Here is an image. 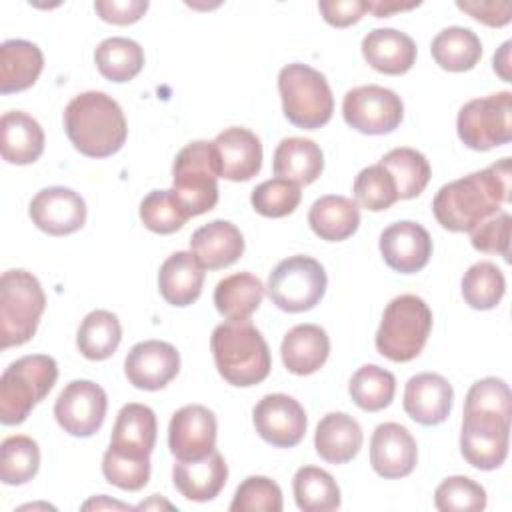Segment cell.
<instances>
[{
  "label": "cell",
  "mask_w": 512,
  "mask_h": 512,
  "mask_svg": "<svg viewBox=\"0 0 512 512\" xmlns=\"http://www.w3.org/2000/svg\"><path fill=\"white\" fill-rule=\"evenodd\" d=\"M216 416L200 404L176 410L168 426V446L176 460H198L216 450Z\"/></svg>",
  "instance_id": "9a60e30c"
},
{
  "label": "cell",
  "mask_w": 512,
  "mask_h": 512,
  "mask_svg": "<svg viewBox=\"0 0 512 512\" xmlns=\"http://www.w3.org/2000/svg\"><path fill=\"white\" fill-rule=\"evenodd\" d=\"M418 460L414 436L398 422L376 426L370 440V464L382 478L394 480L408 476Z\"/></svg>",
  "instance_id": "d6986e66"
},
{
  "label": "cell",
  "mask_w": 512,
  "mask_h": 512,
  "mask_svg": "<svg viewBox=\"0 0 512 512\" xmlns=\"http://www.w3.org/2000/svg\"><path fill=\"white\" fill-rule=\"evenodd\" d=\"M464 412H484L512 418V396L508 384L494 376L474 382L466 394Z\"/></svg>",
  "instance_id": "c3c4849f"
},
{
  "label": "cell",
  "mask_w": 512,
  "mask_h": 512,
  "mask_svg": "<svg viewBox=\"0 0 512 512\" xmlns=\"http://www.w3.org/2000/svg\"><path fill=\"white\" fill-rule=\"evenodd\" d=\"M94 62L104 78L112 82H128L140 74L144 66V50L130 38L112 36L96 46Z\"/></svg>",
  "instance_id": "8d00e7d4"
},
{
  "label": "cell",
  "mask_w": 512,
  "mask_h": 512,
  "mask_svg": "<svg viewBox=\"0 0 512 512\" xmlns=\"http://www.w3.org/2000/svg\"><path fill=\"white\" fill-rule=\"evenodd\" d=\"M272 168L278 178L308 186L322 174L324 154L314 140L290 136L276 146Z\"/></svg>",
  "instance_id": "f546056e"
},
{
  "label": "cell",
  "mask_w": 512,
  "mask_h": 512,
  "mask_svg": "<svg viewBox=\"0 0 512 512\" xmlns=\"http://www.w3.org/2000/svg\"><path fill=\"white\" fill-rule=\"evenodd\" d=\"M318 10L322 12L324 20L330 26L346 28L350 24H356L368 12V2H364V0H322V2H318Z\"/></svg>",
  "instance_id": "816d5d0a"
},
{
  "label": "cell",
  "mask_w": 512,
  "mask_h": 512,
  "mask_svg": "<svg viewBox=\"0 0 512 512\" xmlns=\"http://www.w3.org/2000/svg\"><path fill=\"white\" fill-rule=\"evenodd\" d=\"M430 52L440 68L448 72H466L478 64L482 42L470 28L450 26L434 36Z\"/></svg>",
  "instance_id": "836d02e7"
},
{
  "label": "cell",
  "mask_w": 512,
  "mask_h": 512,
  "mask_svg": "<svg viewBox=\"0 0 512 512\" xmlns=\"http://www.w3.org/2000/svg\"><path fill=\"white\" fill-rule=\"evenodd\" d=\"M180 370L178 350L162 340H144L130 348L124 360V374L134 388L160 390Z\"/></svg>",
  "instance_id": "e0dca14e"
},
{
  "label": "cell",
  "mask_w": 512,
  "mask_h": 512,
  "mask_svg": "<svg viewBox=\"0 0 512 512\" xmlns=\"http://www.w3.org/2000/svg\"><path fill=\"white\" fill-rule=\"evenodd\" d=\"M354 198L370 212L388 210L398 200L394 178L380 162L366 166L354 178Z\"/></svg>",
  "instance_id": "7bdbcfd3"
},
{
  "label": "cell",
  "mask_w": 512,
  "mask_h": 512,
  "mask_svg": "<svg viewBox=\"0 0 512 512\" xmlns=\"http://www.w3.org/2000/svg\"><path fill=\"white\" fill-rule=\"evenodd\" d=\"M218 176L220 166L212 142L196 140L176 154L172 164V190L190 218L216 206Z\"/></svg>",
  "instance_id": "ba28073f"
},
{
  "label": "cell",
  "mask_w": 512,
  "mask_h": 512,
  "mask_svg": "<svg viewBox=\"0 0 512 512\" xmlns=\"http://www.w3.org/2000/svg\"><path fill=\"white\" fill-rule=\"evenodd\" d=\"M0 152L10 164H32L44 152V130L36 118L22 110L4 112L0 118Z\"/></svg>",
  "instance_id": "484cf974"
},
{
  "label": "cell",
  "mask_w": 512,
  "mask_h": 512,
  "mask_svg": "<svg viewBox=\"0 0 512 512\" xmlns=\"http://www.w3.org/2000/svg\"><path fill=\"white\" fill-rule=\"evenodd\" d=\"M434 504L442 512H480L486 508V490L468 476H450L438 484Z\"/></svg>",
  "instance_id": "7dc6e473"
},
{
  "label": "cell",
  "mask_w": 512,
  "mask_h": 512,
  "mask_svg": "<svg viewBox=\"0 0 512 512\" xmlns=\"http://www.w3.org/2000/svg\"><path fill=\"white\" fill-rule=\"evenodd\" d=\"M362 56L374 70L398 76L416 62V44L396 28H374L362 40Z\"/></svg>",
  "instance_id": "cb8c5ba5"
},
{
  "label": "cell",
  "mask_w": 512,
  "mask_h": 512,
  "mask_svg": "<svg viewBox=\"0 0 512 512\" xmlns=\"http://www.w3.org/2000/svg\"><path fill=\"white\" fill-rule=\"evenodd\" d=\"M296 506L304 512H330L340 508V488L332 474L318 466H302L292 478Z\"/></svg>",
  "instance_id": "d590c367"
},
{
  "label": "cell",
  "mask_w": 512,
  "mask_h": 512,
  "mask_svg": "<svg viewBox=\"0 0 512 512\" xmlns=\"http://www.w3.org/2000/svg\"><path fill=\"white\" fill-rule=\"evenodd\" d=\"M122 340V326L118 316L108 310H92L80 322L76 346L88 360L110 358Z\"/></svg>",
  "instance_id": "e575fe53"
},
{
  "label": "cell",
  "mask_w": 512,
  "mask_h": 512,
  "mask_svg": "<svg viewBox=\"0 0 512 512\" xmlns=\"http://www.w3.org/2000/svg\"><path fill=\"white\" fill-rule=\"evenodd\" d=\"M314 448L322 460L346 464L362 448V428L350 414L330 412L316 426Z\"/></svg>",
  "instance_id": "83f0119b"
},
{
  "label": "cell",
  "mask_w": 512,
  "mask_h": 512,
  "mask_svg": "<svg viewBox=\"0 0 512 512\" xmlns=\"http://www.w3.org/2000/svg\"><path fill=\"white\" fill-rule=\"evenodd\" d=\"M312 232L328 242L350 238L360 224V210L352 198L340 194L320 196L308 210Z\"/></svg>",
  "instance_id": "1f68e13d"
},
{
  "label": "cell",
  "mask_w": 512,
  "mask_h": 512,
  "mask_svg": "<svg viewBox=\"0 0 512 512\" xmlns=\"http://www.w3.org/2000/svg\"><path fill=\"white\" fill-rule=\"evenodd\" d=\"M510 46L512 42H504L500 50L494 54V70L500 74L502 80L510 82Z\"/></svg>",
  "instance_id": "11a10c76"
},
{
  "label": "cell",
  "mask_w": 512,
  "mask_h": 512,
  "mask_svg": "<svg viewBox=\"0 0 512 512\" xmlns=\"http://www.w3.org/2000/svg\"><path fill=\"white\" fill-rule=\"evenodd\" d=\"M190 252L204 270H220L234 264L244 252L242 232L228 220H212L190 236Z\"/></svg>",
  "instance_id": "603a6c76"
},
{
  "label": "cell",
  "mask_w": 512,
  "mask_h": 512,
  "mask_svg": "<svg viewBox=\"0 0 512 512\" xmlns=\"http://www.w3.org/2000/svg\"><path fill=\"white\" fill-rule=\"evenodd\" d=\"M94 10L104 22L126 26V24L138 22L146 14L148 2L146 0H96Z\"/></svg>",
  "instance_id": "f907efd6"
},
{
  "label": "cell",
  "mask_w": 512,
  "mask_h": 512,
  "mask_svg": "<svg viewBox=\"0 0 512 512\" xmlns=\"http://www.w3.org/2000/svg\"><path fill=\"white\" fill-rule=\"evenodd\" d=\"M264 298V284L250 272H236L214 288V306L226 320H248Z\"/></svg>",
  "instance_id": "d6a6232c"
},
{
  "label": "cell",
  "mask_w": 512,
  "mask_h": 512,
  "mask_svg": "<svg viewBox=\"0 0 512 512\" xmlns=\"http://www.w3.org/2000/svg\"><path fill=\"white\" fill-rule=\"evenodd\" d=\"M228 478V466L218 450L198 460H176L172 480L176 490L192 502H208L220 494Z\"/></svg>",
  "instance_id": "7402d4cb"
},
{
  "label": "cell",
  "mask_w": 512,
  "mask_h": 512,
  "mask_svg": "<svg viewBox=\"0 0 512 512\" xmlns=\"http://www.w3.org/2000/svg\"><path fill=\"white\" fill-rule=\"evenodd\" d=\"M510 446V418L464 412L460 432V452L478 470H496L504 464Z\"/></svg>",
  "instance_id": "7c38bea8"
},
{
  "label": "cell",
  "mask_w": 512,
  "mask_h": 512,
  "mask_svg": "<svg viewBox=\"0 0 512 512\" xmlns=\"http://www.w3.org/2000/svg\"><path fill=\"white\" fill-rule=\"evenodd\" d=\"M156 414L150 406L130 402L116 416L110 446L134 456H150L156 444Z\"/></svg>",
  "instance_id": "f1b7e54d"
},
{
  "label": "cell",
  "mask_w": 512,
  "mask_h": 512,
  "mask_svg": "<svg viewBox=\"0 0 512 512\" xmlns=\"http://www.w3.org/2000/svg\"><path fill=\"white\" fill-rule=\"evenodd\" d=\"M278 92L284 116L298 128L316 130L332 118L334 96L328 80L308 64L284 66L278 74Z\"/></svg>",
  "instance_id": "52a82bcc"
},
{
  "label": "cell",
  "mask_w": 512,
  "mask_h": 512,
  "mask_svg": "<svg viewBox=\"0 0 512 512\" xmlns=\"http://www.w3.org/2000/svg\"><path fill=\"white\" fill-rule=\"evenodd\" d=\"M432 330V312L416 294L392 298L376 332V350L392 362L414 360Z\"/></svg>",
  "instance_id": "5b68a950"
},
{
  "label": "cell",
  "mask_w": 512,
  "mask_h": 512,
  "mask_svg": "<svg viewBox=\"0 0 512 512\" xmlns=\"http://www.w3.org/2000/svg\"><path fill=\"white\" fill-rule=\"evenodd\" d=\"M282 362L296 376L314 374L330 354V338L318 324H298L290 328L280 346Z\"/></svg>",
  "instance_id": "d4e9b609"
},
{
  "label": "cell",
  "mask_w": 512,
  "mask_h": 512,
  "mask_svg": "<svg viewBox=\"0 0 512 512\" xmlns=\"http://www.w3.org/2000/svg\"><path fill=\"white\" fill-rule=\"evenodd\" d=\"M92 506H96V508H100V506H108V508H128L126 504H120V502H114V500L110 502V500H104V498H102V504H100V502H96V500H90V502H86V504H84V508H86V510H88V508H92Z\"/></svg>",
  "instance_id": "9f6ffc18"
},
{
  "label": "cell",
  "mask_w": 512,
  "mask_h": 512,
  "mask_svg": "<svg viewBox=\"0 0 512 512\" xmlns=\"http://www.w3.org/2000/svg\"><path fill=\"white\" fill-rule=\"evenodd\" d=\"M470 242L476 250L486 254L510 256V214L496 212L490 218L482 220L476 228L470 230Z\"/></svg>",
  "instance_id": "681fc988"
},
{
  "label": "cell",
  "mask_w": 512,
  "mask_h": 512,
  "mask_svg": "<svg viewBox=\"0 0 512 512\" xmlns=\"http://www.w3.org/2000/svg\"><path fill=\"white\" fill-rule=\"evenodd\" d=\"M380 252L392 270L414 274L428 264L432 256V238L424 226L412 220H400L382 230Z\"/></svg>",
  "instance_id": "ac0fdd59"
},
{
  "label": "cell",
  "mask_w": 512,
  "mask_h": 512,
  "mask_svg": "<svg viewBox=\"0 0 512 512\" xmlns=\"http://www.w3.org/2000/svg\"><path fill=\"white\" fill-rule=\"evenodd\" d=\"M420 6V2H396V0H376V2H368V12H372L376 18H386L394 12H402V10H412Z\"/></svg>",
  "instance_id": "db71d44e"
},
{
  "label": "cell",
  "mask_w": 512,
  "mask_h": 512,
  "mask_svg": "<svg viewBox=\"0 0 512 512\" xmlns=\"http://www.w3.org/2000/svg\"><path fill=\"white\" fill-rule=\"evenodd\" d=\"M28 214L42 232L50 236H66L84 226L86 202L72 188L48 186L30 200Z\"/></svg>",
  "instance_id": "2e32d148"
},
{
  "label": "cell",
  "mask_w": 512,
  "mask_h": 512,
  "mask_svg": "<svg viewBox=\"0 0 512 512\" xmlns=\"http://www.w3.org/2000/svg\"><path fill=\"white\" fill-rule=\"evenodd\" d=\"M188 218L174 190H152L140 202V220L150 232L172 234L180 230Z\"/></svg>",
  "instance_id": "b9f144b4"
},
{
  "label": "cell",
  "mask_w": 512,
  "mask_h": 512,
  "mask_svg": "<svg viewBox=\"0 0 512 512\" xmlns=\"http://www.w3.org/2000/svg\"><path fill=\"white\" fill-rule=\"evenodd\" d=\"M300 200V186L278 176L258 184L250 196L252 208L266 218H282L292 214L298 208Z\"/></svg>",
  "instance_id": "f6af8a7d"
},
{
  "label": "cell",
  "mask_w": 512,
  "mask_h": 512,
  "mask_svg": "<svg viewBox=\"0 0 512 512\" xmlns=\"http://www.w3.org/2000/svg\"><path fill=\"white\" fill-rule=\"evenodd\" d=\"M326 272L310 256H290L280 260L268 276V296L284 312H306L314 308L326 292Z\"/></svg>",
  "instance_id": "9c48e42d"
},
{
  "label": "cell",
  "mask_w": 512,
  "mask_h": 512,
  "mask_svg": "<svg viewBox=\"0 0 512 512\" xmlns=\"http://www.w3.org/2000/svg\"><path fill=\"white\" fill-rule=\"evenodd\" d=\"M58 378L52 356L30 354L14 360L0 378V420L6 426L22 424L32 408L48 396Z\"/></svg>",
  "instance_id": "277c9868"
},
{
  "label": "cell",
  "mask_w": 512,
  "mask_h": 512,
  "mask_svg": "<svg viewBox=\"0 0 512 512\" xmlns=\"http://www.w3.org/2000/svg\"><path fill=\"white\" fill-rule=\"evenodd\" d=\"M504 290V274L494 262H476L462 276V298L474 310H490L498 306Z\"/></svg>",
  "instance_id": "60d3db41"
},
{
  "label": "cell",
  "mask_w": 512,
  "mask_h": 512,
  "mask_svg": "<svg viewBox=\"0 0 512 512\" xmlns=\"http://www.w3.org/2000/svg\"><path fill=\"white\" fill-rule=\"evenodd\" d=\"M204 268L192 252L170 254L158 272V288L162 298L172 306H190L202 294Z\"/></svg>",
  "instance_id": "4316f807"
},
{
  "label": "cell",
  "mask_w": 512,
  "mask_h": 512,
  "mask_svg": "<svg viewBox=\"0 0 512 512\" xmlns=\"http://www.w3.org/2000/svg\"><path fill=\"white\" fill-rule=\"evenodd\" d=\"M64 128L74 148L88 158L116 154L128 136L120 104L98 90L82 92L68 102L64 110Z\"/></svg>",
  "instance_id": "7a4b0ae2"
},
{
  "label": "cell",
  "mask_w": 512,
  "mask_h": 512,
  "mask_svg": "<svg viewBox=\"0 0 512 512\" xmlns=\"http://www.w3.org/2000/svg\"><path fill=\"white\" fill-rule=\"evenodd\" d=\"M458 138L472 150L486 152L512 140V94L508 90L466 102L456 120Z\"/></svg>",
  "instance_id": "30bf717a"
},
{
  "label": "cell",
  "mask_w": 512,
  "mask_h": 512,
  "mask_svg": "<svg viewBox=\"0 0 512 512\" xmlns=\"http://www.w3.org/2000/svg\"><path fill=\"white\" fill-rule=\"evenodd\" d=\"M348 392L358 408L378 412L390 406L396 392V378L392 372L376 364H364L352 374Z\"/></svg>",
  "instance_id": "f35d334b"
},
{
  "label": "cell",
  "mask_w": 512,
  "mask_h": 512,
  "mask_svg": "<svg viewBox=\"0 0 512 512\" xmlns=\"http://www.w3.org/2000/svg\"><path fill=\"white\" fill-rule=\"evenodd\" d=\"M102 474L120 490L136 492L150 480V456H134L108 446L102 456Z\"/></svg>",
  "instance_id": "ee69618b"
},
{
  "label": "cell",
  "mask_w": 512,
  "mask_h": 512,
  "mask_svg": "<svg viewBox=\"0 0 512 512\" xmlns=\"http://www.w3.org/2000/svg\"><path fill=\"white\" fill-rule=\"evenodd\" d=\"M342 116L350 128L362 134L378 136L400 126L404 104L394 90L368 84L346 92L342 100Z\"/></svg>",
  "instance_id": "8fae6325"
},
{
  "label": "cell",
  "mask_w": 512,
  "mask_h": 512,
  "mask_svg": "<svg viewBox=\"0 0 512 512\" xmlns=\"http://www.w3.org/2000/svg\"><path fill=\"white\" fill-rule=\"evenodd\" d=\"M452 400L450 382L434 372L412 376L404 388V412L422 426L442 424L450 416Z\"/></svg>",
  "instance_id": "ffe728a7"
},
{
  "label": "cell",
  "mask_w": 512,
  "mask_h": 512,
  "mask_svg": "<svg viewBox=\"0 0 512 512\" xmlns=\"http://www.w3.org/2000/svg\"><path fill=\"white\" fill-rule=\"evenodd\" d=\"M44 68L42 50L28 40L12 38L0 44V92L12 94L30 88Z\"/></svg>",
  "instance_id": "4dcf8cb0"
},
{
  "label": "cell",
  "mask_w": 512,
  "mask_h": 512,
  "mask_svg": "<svg viewBox=\"0 0 512 512\" xmlns=\"http://www.w3.org/2000/svg\"><path fill=\"white\" fill-rule=\"evenodd\" d=\"M252 422L258 436L276 446L292 448L302 442L308 418L298 400L288 394H266L252 410Z\"/></svg>",
  "instance_id": "5bb4252c"
},
{
  "label": "cell",
  "mask_w": 512,
  "mask_h": 512,
  "mask_svg": "<svg viewBox=\"0 0 512 512\" xmlns=\"http://www.w3.org/2000/svg\"><path fill=\"white\" fill-rule=\"evenodd\" d=\"M510 200V158L444 184L432 202L438 224L450 232H470L500 212Z\"/></svg>",
  "instance_id": "6da1fadb"
},
{
  "label": "cell",
  "mask_w": 512,
  "mask_h": 512,
  "mask_svg": "<svg viewBox=\"0 0 512 512\" xmlns=\"http://www.w3.org/2000/svg\"><path fill=\"white\" fill-rule=\"evenodd\" d=\"M108 398L102 386L92 380H72L58 394L54 404L56 422L76 438L96 434L106 418Z\"/></svg>",
  "instance_id": "4fadbf2b"
},
{
  "label": "cell",
  "mask_w": 512,
  "mask_h": 512,
  "mask_svg": "<svg viewBox=\"0 0 512 512\" xmlns=\"http://www.w3.org/2000/svg\"><path fill=\"white\" fill-rule=\"evenodd\" d=\"M220 176L232 182H246L260 172L262 144L258 136L240 126L222 130L214 140Z\"/></svg>",
  "instance_id": "44dd1931"
},
{
  "label": "cell",
  "mask_w": 512,
  "mask_h": 512,
  "mask_svg": "<svg viewBox=\"0 0 512 512\" xmlns=\"http://www.w3.org/2000/svg\"><path fill=\"white\" fill-rule=\"evenodd\" d=\"M380 164L390 172L396 184L398 200H410L424 192L430 180V164L426 156L414 148H392L380 160Z\"/></svg>",
  "instance_id": "74e56055"
},
{
  "label": "cell",
  "mask_w": 512,
  "mask_h": 512,
  "mask_svg": "<svg viewBox=\"0 0 512 512\" xmlns=\"http://www.w3.org/2000/svg\"><path fill=\"white\" fill-rule=\"evenodd\" d=\"M40 468V448L36 440L24 434L8 436L0 446V480L6 486L30 482Z\"/></svg>",
  "instance_id": "ab89813d"
},
{
  "label": "cell",
  "mask_w": 512,
  "mask_h": 512,
  "mask_svg": "<svg viewBox=\"0 0 512 512\" xmlns=\"http://www.w3.org/2000/svg\"><path fill=\"white\" fill-rule=\"evenodd\" d=\"M210 350L218 374L232 386L260 384L272 366L270 350L260 330L248 320H228L214 328Z\"/></svg>",
  "instance_id": "3957f363"
},
{
  "label": "cell",
  "mask_w": 512,
  "mask_h": 512,
  "mask_svg": "<svg viewBox=\"0 0 512 512\" xmlns=\"http://www.w3.org/2000/svg\"><path fill=\"white\" fill-rule=\"evenodd\" d=\"M46 296L28 270H6L0 278V348L26 344L38 328Z\"/></svg>",
  "instance_id": "8992f818"
},
{
  "label": "cell",
  "mask_w": 512,
  "mask_h": 512,
  "mask_svg": "<svg viewBox=\"0 0 512 512\" xmlns=\"http://www.w3.org/2000/svg\"><path fill=\"white\" fill-rule=\"evenodd\" d=\"M456 6L470 14L474 20L492 26V28H500L506 26L512 20V4L510 2H484V0H474V2H462L458 0Z\"/></svg>",
  "instance_id": "f5cc1de1"
},
{
  "label": "cell",
  "mask_w": 512,
  "mask_h": 512,
  "mask_svg": "<svg viewBox=\"0 0 512 512\" xmlns=\"http://www.w3.org/2000/svg\"><path fill=\"white\" fill-rule=\"evenodd\" d=\"M282 490L268 476H248L242 480L230 502L232 512H280Z\"/></svg>",
  "instance_id": "bcb514c9"
}]
</instances>
